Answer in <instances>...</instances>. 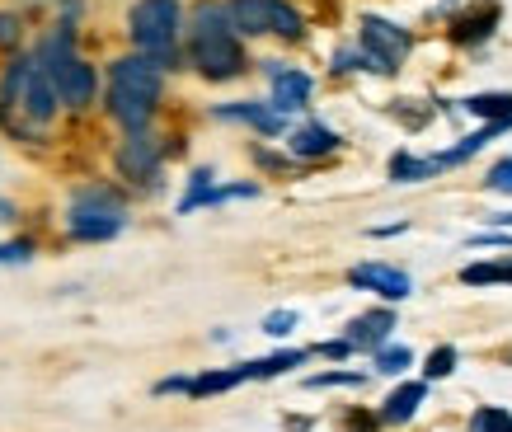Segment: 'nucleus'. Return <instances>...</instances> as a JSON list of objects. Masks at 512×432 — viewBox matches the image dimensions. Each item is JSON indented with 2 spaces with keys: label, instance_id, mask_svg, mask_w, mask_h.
I'll return each mask as SVG.
<instances>
[{
  "label": "nucleus",
  "instance_id": "26",
  "mask_svg": "<svg viewBox=\"0 0 512 432\" xmlns=\"http://www.w3.org/2000/svg\"><path fill=\"white\" fill-rule=\"evenodd\" d=\"M19 38H24V19H19L15 10H0V47H5V52H15Z\"/></svg>",
  "mask_w": 512,
  "mask_h": 432
},
{
  "label": "nucleus",
  "instance_id": "17",
  "mask_svg": "<svg viewBox=\"0 0 512 432\" xmlns=\"http://www.w3.org/2000/svg\"><path fill=\"white\" fill-rule=\"evenodd\" d=\"M245 362L226 371H202V376H188V400H207V395H226V390L245 386Z\"/></svg>",
  "mask_w": 512,
  "mask_h": 432
},
{
  "label": "nucleus",
  "instance_id": "2",
  "mask_svg": "<svg viewBox=\"0 0 512 432\" xmlns=\"http://www.w3.org/2000/svg\"><path fill=\"white\" fill-rule=\"evenodd\" d=\"M33 62L47 76V85H52L62 108L85 113L99 99V71L76 52V29L71 24H57V29L47 33L43 43H38V52H33Z\"/></svg>",
  "mask_w": 512,
  "mask_h": 432
},
{
  "label": "nucleus",
  "instance_id": "4",
  "mask_svg": "<svg viewBox=\"0 0 512 432\" xmlns=\"http://www.w3.org/2000/svg\"><path fill=\"white\" fill-rule=\"evenodd\" d=\"M165 94V71L151 57H118L109 66V118L127 132H146L156 118V104Z\"/></svg>",
  "mask_w": 512,
  "mask_h": 432
},
{
  "label": "nucleus",
  "instance_id": "14",
  "mask_svg": "<svg viewBox=\"0 0 512 432\" xmlns=\"http://www.w3.org/2000/svg\"><path fill=\"white\" fill-rule=\"evenodd\" d=\"M423 395H428V381H404L400 390H390L386 404H381V423H390V428H400V423H409V418L419 414Z\"/></svg>",
  "mask_w": 512,
  "mask_h": 432
},
{
  "label": "nucleus",
  "instance_id": "25",
  "mask_svg": "<svg viewBox=\"0 0 512 432\" xmlns=\"http://www.w3.org/2000/svg\"><path fill=\"white\" fill-rule=\"evenodd\" d=\"M456 362H461V353H456V348H451V343H442V348H437L433 357H428V381H447L451 371H456Z\"/></svg>",
  "mask_w": 512,
  "mask_h": 432
},
{
  "label": "nucleus",
  "instance_id": "8",
  "mask_svg": "<svg viewBox=\"0 0 512 432\" xmlns=\"http://www.w3.org/2000/svg\"><path fill=\"white\" fill-rule=\"evenodd\" d=\"M362 52L376 62L381 76H390L414 52V38H409V29H400V24H390L381 15H362Z\"/></svg>",
  "mask_w": 512,
  "mask_h": 432
},
{
  "label": "nucleus",
  "instance_id": "19",
  "mask_svg": "<svg viewBox=\"0 0 512 432\" xmlns=\"http://www.w3.org/2000/svg\"><path fill=\"white\" fill-rule=\"evenodd\" d=\"M466 113L512 127V94H470V99H466Z\"/></svg>",
  "mask_w": 512,
  "mask_h": 432
},
{
  "label": "nucleus",
  "instance_id": "24",
  "mask_svg": "<svg viewBox=\"0 0 512 432\" xmlns=\"http://www.w3.org/2000/svg\"><path fill=\"white\" fill-rule=\"evenodd\" d=\"M409 362H414V353H409L404 343H395V348H376V371H386V376H400Z\"/></svg>",
  "mask_w": 512,
  "mask_h": 432
},
{
  "label": "nucleus",
  "instance_id": "3",
  "mask_svg": "<svg viewBox=\"0 0 512 432\" xmlns=\"http://www.w3.org/2000/svg\"><path fill=\"white\" fill-rule=\"evenodd\" d=\"M52 118H57V94L47 76L33 57H15L0 76V123L19 137H43Z\"/></svg>",
  "mask_w": 512,
  "mask_h": 432
},
{
  "label": "nucleus",
  "instance_id": "20",
  "mask_svg": "<svg viewBox=\"0 0 512 432\" xmlns=\"http://www.w3.org/2000/svg\"><path fill=\"white\" fill-rule=\"evenodd\" d=\"M390 179H395V184H419V179H433V165H428L423 155L395 151L390 155Z\"/></svg>",
  "mask_w": 512,
  "mask_h": 432
},
{
  "label": "nucleus",
  "instance_id": "18",
  "mask_svg": "<svg viewBox=\"0 0 512 432\" xmlns=\"http://www.w3.org/2000/svg\"><path fill=\"white\" fill-rule=\"evenodd\" d=\"M311 357V348H287V353H273V357H259V362H245V376L249 381H273V376H287L292 367H301Z\"/></svg>",
  "mask_w": 512,
  "mask_h": 432
},
{
  "label": "nucleus",
  "instance_id": "16",
  "mask_svg": "<svg viewBox=\"0 0 512 432\" xmlns=\"http://www.w3.org/2000/svg\"><path fill=\"white\" fill-rule=\"evenodd\" d=\"M217 118H226V123H249L254 132H264V137H278L282 132V113H273L268 104H254V99H245V104H221Z\"/></svg>",
  "mask_w": 512,
  "mask_h": 432
},
{
  "label": "nucleus",
  "instance_id": "33",
  "mask_svg": "<svg viewBox=\"0 0 512 432\" xmlns=\"http://www.w3.org/2000/svg\"><path fill=\"white\" fill-rule=\"evenodd\" d=\"M475 245H508L512 249V235H480Z\"/></svg>",
  "mask_w": 512,
  "mask_h": 432
},
{
  "label": "nucleus",
  "instance_id": "36",
  "mask_svg": "<svg viewBox=\"0 0 512 432\" xmlns=\"http://www.w3.org/2000/svg\"><path fill=\"white\" fill-rule=\"evenodd\" d=\"M508 367H512V348H508Z\"/></svg>",
  "mask_w": 512,
  "mask_h": 432
},
{
  "label": "nucleus",
  "instance_id": "21",
  "mask_svg": "<svg viewBox=\"0 0 512 432\" xmlns=\"http://www.w3.org/2000/svg\"><path fill=\"white\" fill-rule=\"evenodd\" d=\"M461 282H466V287L512 282V259H503V263H466V268H461Z\"/></svg>",
  "mask_w": 512,
  "mask_h": 432
},
{
  "label": "nucleus",
  "instance_id": "15",
  "mask_svg": "<svg viewBox=\"0 0 512 432\" xmlns=\"http://www.w3.org/2000/svg\"><path fill=\"white\" fill-rule=\"evenodd\" d=\"M494 29H498V5H489V0H484V5L466 10V15L451 24V43H461V47L470 43V47H475V43H484Z\"/></svg>",
  "mask_w": 512,
  "mask_h": 432
},
{
  "label": "nucleus",
  "instance_id": "9",
  "mask_svg": "<svg viewBox=\"0 0 512 432\" xmlns=\"http://www.w3.org/2000/svg\"><path fill=\"white\" fill-rule=\"evenodd\" d=\"M113 165H118V174H123L127 184H137V188L160 184V146L146 132H127L118 155H113Z\"/></svg>",
  "mask_w": 512,
  "mask_h": 432
},
{
  "label": "nucleus",
  "instance_id": "23",
  "mask_svg": "<svg viewBox=\"0 0 512 432\" xmlns=\"http://www.w3.org/2000/svg\"><path fill=\"white\" fill-rule=\"evenodd\" d=\"M334 386L362 390L367 376H362V371H320V376H306V390H334Z\"/></svg>",
  "mask_w": 512,
  "mask_h": 432
},
{
  "label": "nucleus",
  "instance_id": "11",
  "mask_svg": "<svg viewBox=\"0 0 512 432\" xmlns=\"http://www.w3.org/2000/svg\"><path fill=\"white\" fill-rule=\"evenodd\" d=\"M348 282H353L357 292H376V296H386V301H404V296L414 292L409 273L390 268V263H357V268H348Z\"/></svg>",
  "mask_w": 512,
  "mask_h": 432
},
{
  "label": "nucleus",
  "instance_id": "27",
  "mask_svg": "<svg viewBox=\"0 0 512 432\" xmlns=\"http://www.w3.org/2000/svg\"><path fill=\"white\" fill-rule=\"evenodd\" d=\"M390 113H395L404 127H423L428 118H433V108H409V99H395V104H390Z\"/></svg>",
  "mask_w": 512,
  "mask_h": 432
},
{
  "label": "nucleus",
  "instance_id": "12",
  "mask_svg": "<svg viewBox=\"0 0 512 432\" xmlns=\"http://www.w3.org/2000/svg\"><path fill=\"white\" fill-rule=\"evenodd\" d=\"M390 329H395V310H367V315H353L348 329H343V339L357 348H386Z\"/></svg>",
  "mask_w": 512,
  "mask_h": 432
},
{
  "label": "nucleus",
  "instance_id": "10",
  "mask_svg": "<svg viewBox=\"0 0 512 432\" xmlns=\"http://www.w3.org/2000/svg\"><path fill=\"white\" fill-rule=\"evenodd\" d=\"M264 76L273 80V113H296V108H306L311 104V90H315V80L306 76V71H296V66H282V62H264Z\"/></svg>",
  "mask_w": 512,
  "mask_h": 432
},
{
  "label": "nucleus",
  "instance_id": "7",
  "mask_svg": "<svg viewBox=\"0 0 512 432\" xmlns=\"http://www.w3.org/2000/svg\"><path fill=\"white\" fill-rule=\"evenodd\" d=\"M226 19H231L235 38H268V33L282 43L306 38V19L287 0H226Z\"/></svg>",
  "mask_w": 512,
  "mask_h": 432
},
{
  "label": "nucleus",
  "instance_id": "22",
  "mask_svg": "<svg viewBox=\"0 0 512 432\" xmlns=\"http://www.w3.org/2000/svg\"><path fill=\"white\" fill-rule=\"evenodd\" d=\"M470 432H512V414L498 409V404H484L470 414Z\"/></svg>",
  "mask_w": 512,
  "mask_h": 432
},
{
  "label": "nucleus",
  "instance_id": "5",
  "mask_svg": "<svg viewBox=\"0 0 512 432\" xmlns=\"http://www.w3.org/2000/svg\"><path fill=\"white\" fill-rule=\"evenodd\" d=\"M179 29H184L179 0H137L127 10V38L160 71H174V62H179Z\"/></svg>",
  "mask_w": 512,
  "mask_h": 432
},
{
  "label": "nucleus",
  "instance_id": "30",
  "mask_svg": "<svg viewBox=\"0 0 512 432\" xmlns=\"http://www.w3.org/2000/svg\"><path fill=\"white\" fill-rule=\"evenodd\" d=\"M33 259V240H10L0 245V263H29Z\"/></svg>",
  "mask_w": 512,
  "mask_h": 432
},
{
  "label": "nucleus",
  "instance_id": "34",
  "mask_svg": "<svg viewBox=\"0 0 512 432\" xmlns=\"http://www.w3.org/2000/svg\"><path fill=\"white\" fill-rule=\"evenodd\" d=\"M489 221H494V226H503V231H508V226H512V212H498V216H489Z\"/></svg>",
  "mask_w": 512,
  "mask_h": 432
},
{
  "label": "nucleus",
  "instance_id": "29",
  "mask_svg": "<svg viewBox=\"0 0 512 432\" xmlns=\"http://www.w3.org/2000/svg\"><path fill=\"white\" fill-rule=\"evenodd\" d=\"M296 329V310H273L264 320V334H273V339H282V334H292Z\"/></svg>",
  "mask_w": 512,
  "mask_h": 432
},
{
  "label": "nucleus",
  "instance_id": "1",
  "mask_svg": "<svg viewBox=\"0 0 512 432\" xmlns=\"http://www.w3.org/2000/svg\"><path fill=\"white\" fill-rule=\"evenodd\" d=\"M188 62L198 66L202 80H235L245 76V47L231 33V19H226V5L221 0H198L193 15H188Z\"/></svg>",
  "mask_w": 512,
  "mask_h": 432
},
{
  "label": "nucleus",
  "instance_id": "35",
  "mask_svg": "<svg viewBox=\"0 0 512 432\" xmlns=\"http://www.w3.org/2000/svg\"><path fill=\"white\" fill-rule=\"evenodd\" d=\"M0 221H15V207H10V202H0Z\"/></svg>",
  "mask_w": 512,
  "mask_h": 432
},
{
  "label": "nucleus",
  "instance_id": "28",
  "mask_svg": "<svg viewBox=\"0 0 512 432\" xmlns=\"http://www.w3.org/2000/svg\"><path fill=\"white\" fill-rule=\"evenodd\" d=\"M484 188L489 193H512V160H498L494 170H489V179H484Z\"/></svg>",
  "mask_w": 512,
  "mask_h": 432
},
{
  "label": "nucleus",
  "instance_id": "6",
  "mask_svg": "<svg viewBox=\"0 0 512 432\" xmlns=\"http://www.w3.org/2000/svg\"><path fill=\"white\" fill-rule=\"evenodd\" d=\"M127 226V202L118 188L109 184H90L71 198V212H66V231L71 240H85V245H99V240H113L123 235Z\"/></svg>",
  "mask_w": 512,
  "mask_h": 432
},
{
  "label": "nucleus",
  "instance_id": "31",
  "mask_svg": "<svg viewBox=\"0 0 512 432\" xmlns=\"http://www.w3.org/2000/svg\"><path fill=\"white\" fill-rule=\"evenodd\" d=\"M311 353L334 357V362H339V357H353V343H348V339H329V343H320V348H311Z\"/></svg>",
  "mask_w": 512,
  "mask_h": 432
},
{
  "label": "nucleus",
  "instance_id": "13",
  "mask_svg": "<svg viewBox=\"0 0 512 432\" xmlns=\"http://www.w3.org/2000/svg\"><path fill=\"white\" fill-rule=\"evenodd\" d=\"M287 146H292L296 160H320V155L339 151L343 137L334 132V127H325V123H306V127H296L292 137H287Z\"/></svg>",
  "mask_w": 512,
  "mask_h": 432
},
{
  "label": "nucleus",
  "instance_id": "32",
  "mask_svg": "<svg viewBox=\"0 0 512 432\" xmlns=\"http://www.w3.org/2000/svg\"><path fill=\"white\" fill-rule=\"evenodd\" d=\"M156 395H188V376H165V381H156Z\"/></svg>",
  "mask_w": 512,
  "mask_h": 432
}]
</instances>
